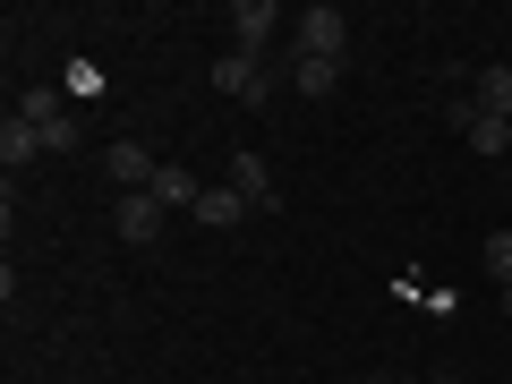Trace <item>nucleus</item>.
<instances>
[{"mask_svg":"<svg viewBox=\"0 0 512 384\" xmlns=\"http://www.w3.org/2000/svg\"><path fill=\"white\" fill-rule=\"evenodd\" d=\"M239 214H248V197H239L231 180H214V188H205V197H197V222H205V231H231Z\"/></svg>","mask_w":512,"mask_h":384,"instance_id":"1a4fd4ad","label":"nucleus"},{"mask_svg":"<svg viewBox=\"0 0 512 384\" xmlns=\"http://www.w3.org/2000/svg\"><path fill=\"white\" fill-rule=\"evenodd\" d=\"M444 120H453L461 137H470V128H478V103H470V94H444Z\"/></svg>","mask_w":512,"mask_h":384,"instance_id":"4468645a","label":"nucleus"},{"mask_svg":"<svg viewBox=\"0 0 512 384\" xmlns=\"http://www.w3.org/2000/svg\"><path fill=\"white\" fill-rule=\"evenodd\" d=\"M470 103H478V120H512V69L504 60H487V69L470 77Z\"/></svg>","mask_w":512,"mask_h":384,"instance_id":"0eeeda50","label":"nucleus"},{"mask_svg":"<svg viewBox=\"0 0 512 384\" xmlns=\"http://www.w3.org/2000/svg\"><path fill=\"white\" fill-rule=\"evenodd\" d=\"M111 231H120V239H137V248H146V239H163V197H154V188H137V197H120V214H111Z\"/></svg>","mask_w":512,"mask_h":384,"instance_id":"39448f33","label":"nucleus"},{"mask_svg":"<svg viewBox=\"0 0 512 384\" xmlns=\"http://www.w3.org/2000/svg\"><path fill=\"white\" fill-rule=\"evenodd\" d=\"M504 316H512V282H504Z\"/></svg>","mask_w":512,"mask_h":384,"instance_id":"2eb2a0df","label":"nucleus"},{"mask_svg":"<svg viewBox=\"0 0 512 384\" xmlns=\"http://www.w3.org/2000/svg\"><path fill=\"white\" fill-rule=\"evenodd\" d=\"M470 154H478V163H512V120H478L470 128Z\"/></svg>","mask_w":512,"mask_h":384,"instance_id":"9b49d317","label":"nucleus"},{"mask_svg":"<svg viewBox=\"0 0 512 384\" xmlns=\"http://www.w3.org/2000/svg\"><path fill=\"white\" fill-rule=\"evenodd\" d=\"M231 188L248 197V214H274V205H282V188H274V171H265V154H231Z\"/></svg>","mask_w":512,"mask_h":384,"instance_id":"20e7f679","label":"nucleus"},{"mask_svg":"<svg viewBox=\"0 0 512 384\" xmlns=\"http://www.w3.org/2000/svg\"><path fill=\"white\" fill-rule=\"evenodd\" d=\"M487 274L512 282V231H487Z\"/></svg>","mask_w":512,"mask_h":384,"instance_id":"f8f14e48","label":"nucleus"},{"mask_svg":"<svg viewBox=\"0 0 512 384\" xmlns=\"http://www.w3.org/2000/svg\"><path fill=\"white\" fill-rule=\"evenodd\" d=\"M453 384H470V376H453Z\"/></svg>","mask_w":512,"mask_h":384,"instance_id":"f3484780","label":"nucleus"},{"mask_svg":"<svg viewBox=\"0 0 512 384\" xmlns=\"http://www.w3.org/2000/svg\"><path fill=\"white\" fill-rule=\"evenodd\" d=\"M77 146H86V137H77V120H52V128H43V154H77Z\"/></svg>","mask_w":512,"mask_h":384,"instance_id":"ddd939ff","label":"nucleus"},{"mask_svg":"<svg viewBox=\"0 0 512 384\" xmlns=\"http://www.w3.org/2000/svg\"><path fill=\"white\" fill-rule=\"evenodd\" d=\"M274 26H282L274 0H231V9H222V35H231V52H248V60H274Z\"/></svg>","mask_w":512,"mask_h":384,"instance_id":"f03ea898","label":"nucleus"},{"mask_svg":"<svg viewBox=\"0 0 512 384\" xmlns=\"http://www.w3.org/2000/svg\"><path fill=\"white\" fill-rule=\"evenodd\" d=\"M205 188H214V180H197L188 163H163V171H154V197H163V214H197Z\"/></svg>","mask_w":512,"mask_h":384,"instance_id":"423d86ee","label":"nucleus"},{"mask_svg":"<svg viewBox=\"0 0 512 384\" xmlns=\"http://www.w3.org/2000/svg\"><path fill=\"white\" fill-rule=\"evenodd\" d=\"M333 86H342V60H299V52H291V94H308V103H325Z\"/></svg>","mask_w":512,"mask_h":384,"instance_id":"6e6552de","label":"nucleus"},{"mask_svg":"<svg viewBox=\"0 0 512 384\" xmlns=\"http://www.w3.org/2000/svg\"><path fill=\"white\" fill-rule=\"evenodd\" d=\"M359 384H393V376H359Z\"/></svg>","mask_w":512,"mask_h":384,"instance_id":"dca6fc26","label":"nucleus"},{"mask_svg":"<svg viewBox=\"0 0 512 384\" xmlns=\"http://www.w3.org/2000/svg\"><path fill=\"white\" fill-rule=\"evenodd\" d=\"M103 171H111V188H120V197H137V188H154V154L137 146V137H120V146H103Z\"/></svg>","mask_w":512,"mask_h":384,"instance_id":"7ed1b4c3","label":"nucleus"},{"mask_svg":"<svg viewBox=\"0 0 512 384\" xmlns=\"http://www.w3.org/2000/svg\"><path fill=\"white\" fill-rule=\"evenodd\" d=\"M291 52L299 60H350V18L333 9V0L299 9V18H291Z\"/></svg>","mask_w":512,"mask_h":384,"instance_id":"f257e3e1","label":"nucleus"},{"mask_svg":"<svg viewBox=\"0 0 512 384\" xmlns=\"http://www.w3.org/2000/svg\"><path fill=\"white\" fill-rule=\"evenodd\" d=\"M35 154H43V128H35V120H18V111H9V120H0V163L18 171V163H35Z\"/></svg>","mask_w":512,"mask_h":384,"instance_id":"9d476101","label":"nucleus"}]
</instances>
